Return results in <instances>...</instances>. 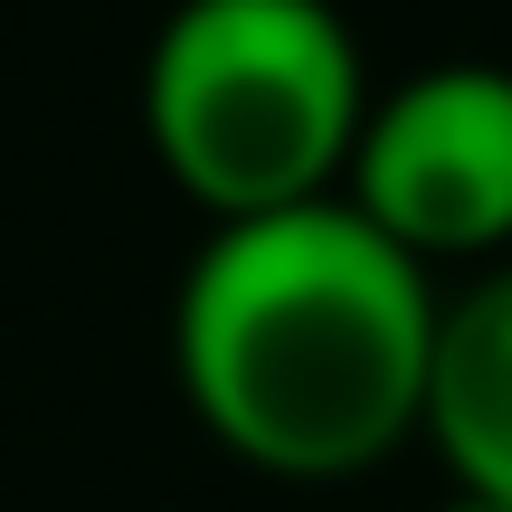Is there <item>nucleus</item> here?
<instances>
[{
  "instance_id": "1",
  "label": "nucleus",
  "mask_w": 512,
  "mask_h": 512,
  "mask_svg": "<svg viewBox=\"0 0 512 512\" xmlns=\"http://www.w3.org/2000/svg\"><path fill=\"white\" fill-rule=\"evenodd\" d=\"M446 294L361 209L219 219L171 294V370L219 456L275 484H351L427 437Z\"/></svg>"
},
{
  "instance_id": "5",
  "label": "nucleus",
  "mask_w": 512,
  "mask_h": 512,
  "mask_svg": "<svg viewBox=\"0 0 512 512\" xmlns=\"http://www.w3.org/2000/svg\"><path fill=\"white\" fill-rule=\"evenodd\" d=\"M437 512H503V503H475V494H446Z\"/></svg>"
},
{
  "instance_id": "2",
  "label": "nucleus",
  "mask_w": 512,
  "mask_h": 512,
  "mask_svg": "<svg viewBox=\"0 0 512 512\" xmlns=\"http://www.w3.org/2000/svg\"><path fill=\"white\" fill-rule=\"evenodd\" d=\"M361 114V38L332 0H181L143 48V143L209 228L332 200Z\"/></svg>"
},
{
  "instance_id": "3",
  "label": "nucleus",
  "mask_w": 512,
  "mask_h": 512,
  "mask_svg": "<svg viewBox=\"0 0 512 512\" xmlns=\"http://www.w3.org/2000/svg\"><path fill=\"white\" fill-rule=\"evenodd\" d=\"M342 200L389 228L418 266L512 256V67L446 57L370 95Z\"/></svg>"
},
{
  "instance_id": "4",
  "label": "nucleus",
  "mask_w": 512,
  "mask_h": 512,
  "mask_svg": "<svg viewBox=\"0 0 512 512\" xmlns=\"http://www.w3.org/2000/svg\"><path fill=\"white\" fill-rule=\"evenodd\" d=\"M427 446L446 456L456 494L512 512V256L446 294L437 380H427Z\"/></svg>"
}]
</instances>
